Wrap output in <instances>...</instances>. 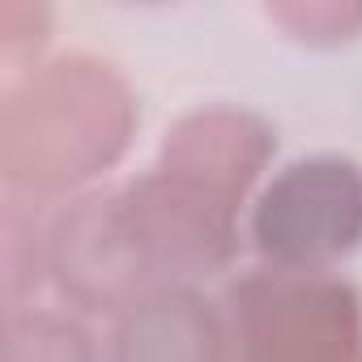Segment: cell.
Listing matches in <instances>:
<instances>
[{
	"instance_id": "cell-5",
	"label": "cell",
	"mask_w": 362,
	"mask_h": 362,
	"mask_svg": "<svg viewBox=\"0 0 362 362\" xmlns=\"http://www.w3.org/2000/svg\"><path fill=\"white\" fill-rule=\"evenodd\" d=\"M277 153V128L235 103L184 111L162 136L153 166L214 205L243 214Z\"/></svg>"
},
{
	"instance_id": "cell-3",
	"label": "cell",
	"mask_w": 362,
	"mask_h": 362,
	"mask_svg": "<svg viewBox=\"0 0 362 362\" xmlns=\"http://www.w3.org/2000/svg\"><path fill=\"white\" fill-rule=\"evenodd\" d=\"M260 264L286 273H337L362 247V166L345 153L286 162L247 218Z\"/></svg>"
},
{
	"instance_id": "cell-7",
	"label": "cell",
	"mask_w": 362,
	"mask_h": 362,
	"mask_svg": "<svg viewBox=\"0 0 362 362\" xmlns=\"http://www.w3.org/2000/svg\"><path fill=\"white\" fill-rule=\"evenodd\" d=\"M5 362H98V345L73 311L26 307L5 315Z\"/></svg>"
},
{
	"instance_id": "cell-1",
	"label": "cell",
	"mask_w": 362,
	"mask_h": 362,
	"mask_svg": "<svg viewBox=\"0 0 362 362\" xmlns=\"http://www.w3.org/2000/svg\"><path fill=\"white\" fill-rule=\"evenodd\" d=\"M141 128L132 81L94 52H64L0 90V184L22 205H69L124 162Z\"/></svg>"
},
{
	"instance_id": "cell-9",
	"label": "cell",
	"mask_w": 362,
	"mask_h": 362,
	"mask_svg": "<svg viewBox=\"0 0 362 362\" xmlns=\"http://www.w3.org/2000/svg\"><path fill=\"white\" fill-rule=\"evenodd\" d=\"M269 22H277L298 43L337 47V43L358 39L362 5H269Z\"/></svg>"
},
{
	"instance_id": "cell-6",
	"label": "cell",
	"mask_w": 362,
	"mask_h": 362,
	"mask_svg": "<svg viewBox=\"0 0 362 362\" xmlns=\"http://www.w3.org/2000/svg\"><path fill=\"white\" fill-rule=\"evenodd\" d=\"M107 362H230L226 311L197 286H166L111 320Z\"/></svg>"
},
{
	"instance_id": "cell-4",
	"label": "cell",
	"mask_w": 362,
	"mask_h": 362,
	"mask_svg": "<svg viewBox=\"0 0 362 362\" xmlns=\"http://www.w3.org/2000/svg\"><path fill=\"white\" fill-rule=\"evenodd\" d=\"M43 252L47 281L69 303V311L81 315L115 320L132 303L166 290L136 247V235L119 205V188L86 192L60 205L43 226Z\"/></svg>"
},
{
	"instance_id": "cell-2",
	"label": "cell",
	"mask_w": 362,
	"mask_h": 362,
	"mask_svg": "<svg viewBox=\"0 0 362 362\" xmlns=\"http://www.w3.org/2000/svg\"><path fill=\"white\" fill-rule=\"evenodd\" d=\"M230 362H362V290L341 273L247 269L222 298Z\"/></svg>"
},
{
	"instance_id": "cell-8",
	"label": "cell",
	"mask_w": 362,
	"mask_h": 362,
	"mask_svg": "<svg viewBox=\"0 0 362 362\" xmlns=\"http://www.w3.org/2000/svg\"><path fill=\"white\" fill-rule=\"evenodd\" d=\"M43 226L35 205L9 201L5 197V222H0V281H5V315L9 311H26V298L39 294V286L47 281V252H43Z\"/></svg>"
}]
</instances>
